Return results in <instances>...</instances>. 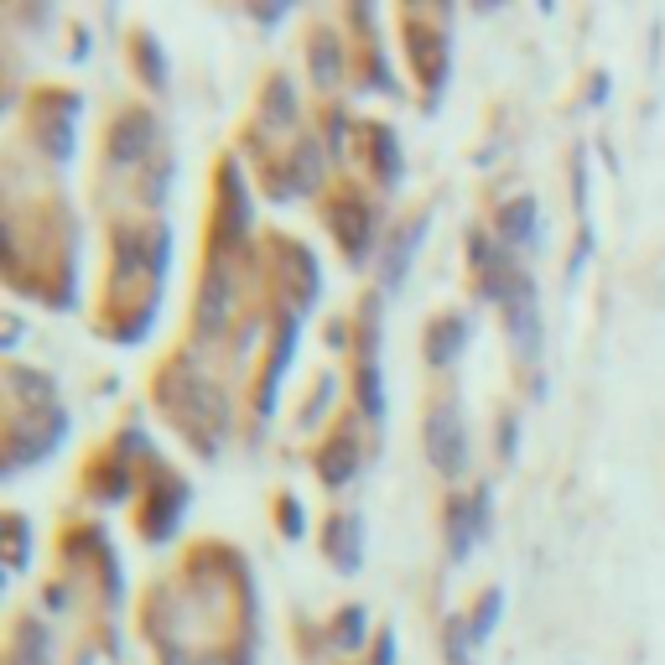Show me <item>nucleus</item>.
I'll return each mask as SVG.
<instances>
[{"mask_svg": "<svg viewBox=\"0 0 665 665\" xmlns=\"http://www.w3.org/2000/svg\"><path fill=\"white\" fill-rule=\"evenodd\" d=\"M427 458L437 473H463L469 469V437H463V416L458 406H437L427 416Z\"/></svg>", "mask_w": 665, "mask_h": 665, "instance_id": "f257e3e1", "label": "nucleus"}, {"mask_svg": "<svg viewBox=\"0 0 665 665\" xmlns=\"http://www.w3.org/2000/svg\"><path fill=\"white\" fill-rule=\"evenodd\" d=\"M489 530V489H478L473 499H458L448 515V546H452V562H469L473 541Z\"/></svg>", "mask_w": 665, "mask_h": 665, "instance_id": "f03ea898", "label": "nucleus"}, {"mask_svg": "<svg viewBox=\"0 0 665 665\" xmlns=\"http://www.w3.org/2000/svg\"><path fill=\"white\" fill-rule=\"evenodd\" d=\"M463 332H469L463 317H442V323H431V332H427V359H431V364H452V359L463 353Z\"/></svg>", "mask_w": 665, "mask_h": 665, "instance_id": "7ed1b4c3", "label": "nucleus"}, {"mask_svg": "<svg viewBox=\"0 0 665 665\" xmlns=\"http://www.w3.org/2000/svg\"><path fill=\"white\" fill-rule=\"evenodd\" d=\"M499 239L520 245V250L536 245V203H530V198H515L505 214H499Z\"/></svg>", "mask_w": 665, "mask_h": 665, "instance_id": "20e7f679", "label": "nucleus"}, {"mask_svg": "<svg viewBox=\"0 0 665 665\" xmlns=\"http://www.w3.org/2000/svg\"><path fill=\"white\" fill-rule=\"evenodd\" d=\"M328 556L343 572L359 567V520H353V515H338V520H328Z\"/></svg>", "mask_w": 665, "mask_h": 665, "instance_id": "39448f33", "label": "nucleus"}, {"mask_svg": "<svg viewBox=\"0 0 665 665\" xmlns=\"http://www.w3.org/2000/svg\"><path fill=\"white\" fill-rule=\"evenodd\" d=\"M499 613H505V593H499V587H489V593L478 598V608H473V619H463L473 645H484V640H489V629L499 624Z\"/></svg>", "mask_w": 665, "mask_h": 665, "instance_id": "423d86ee", "label": "nucleus"}, {"mask_svg": "<svg viewBox=\"0 0 665 665\" xmlns=\"http://www.w3.org/2000/svg\"><path fill=\"white\" fill-rule=\"evenodd\" d=\"M421 229H427V224H412V229H401V239H395L391 245V260H385V281H401V275H406V260H412V250H416V239H421Z\"/></svg>", "mask_w": 665, "mask_h": 665, "instance_id": "0eeeda50", "label": "nucleus"}, {"mask_svg": "<svg viewBox=\"0 0 665 665\" xmlns=\"http://www.w3.org/2000/svg\"><path fill=\"white\" fill-rule=\"evenodd\" d=\"M469 624L463 619H452L448 624V665H473V655H469Z\"/></svg>", "mask_w": 665, "mask_h": 665, "instance_id": "6e6552de", "label": "nucleus"}]
</instances>
